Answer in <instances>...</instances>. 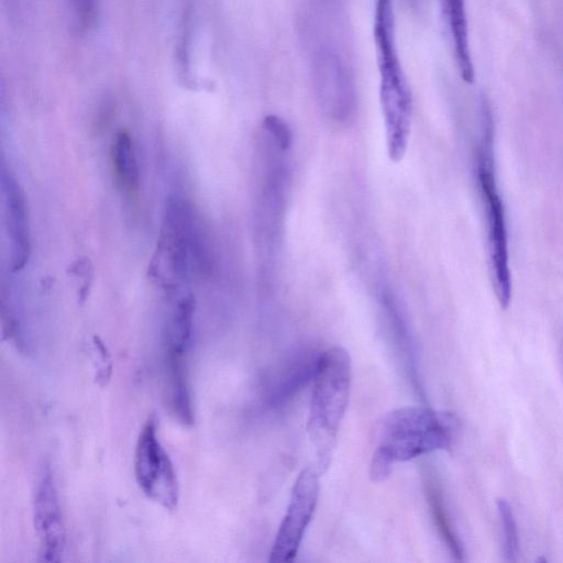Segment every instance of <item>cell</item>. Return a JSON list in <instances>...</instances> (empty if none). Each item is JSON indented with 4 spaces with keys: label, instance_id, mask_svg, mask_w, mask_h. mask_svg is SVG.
I'll return each instance as SVG.
<instances>
[{
    "label": "cell",
    "instance_id": "1",
    "mask_svg": "<svg viewBox=\"0 0 563 563\" xmlns=\"http://www.w3.org/2000/svg\"><path fill=\"white\" fill-rule=\"evenodd\" d=\"M456 422L453 415L426 407L408 406L390 411L378 429L369 477L375 482L385 481L396 463L437 450H449Z\"/></svg>",
    "mask_w": 563,
    "mask_h": 563
},
{
    "label": "cell",
    "instance_id": "2",
    "mask_svg": "<svg viewBox=\"0 0 563 563\" xmlns=\"http://www.w3.org/2000/svg\"><path fill=\"white\" fill-rule=\"evenodd\" d=\"M351 382L352 363L345 349L333 346L320 354L312 379L307 422L316 467L320 473L331 463L340 424L349 404Z\"/></svg>",
    "mask_w": 563,
    "mask_h": 563
},
{
    "label": "cell",
    "instance_id": "3",
    "mask_svg": "<svg viewBox=\"0 0 563 563\" xmlns=\"http://www.w3.org/2000/svg\"><path fill=\"white\" fill-rule=\"evenodd\" d=\"M476 177L483 202L486 231L488 269L497 301L507 309L511 301L506 212L498 191L494 156V121L490 107L483 103L482 128L476 150Z\"/></svg>",
    "mask_w": 563,
    "mask_h": 563
},
{
    "label": "cell",
    "instance_id": "4",
    "mask_svg": "<svg viewBox=\"0 0 563 563\" xmlns=\"http://www.w3.org/2000/svg\"><path fill=\"white\" fill-rule=\"evenodd\" d=\"M374 38L384 124L394 130L406 128L411 122L412 99L395 46L391 0H376Z\"/></svg>",
    "mask_w": 563,
    "mask_h": 563
},
{
    "label": "cell",
    "instance_id": "5",
    "mask_svg": "<svg viewBox=\"0 0 563 563\" xmlns=\"http://www.w3.org/2000/svg\"><path fill=\"white\" fill-rule=\"evenodd\" d=\"M134 474L141 490L167 510L179 499V485L173 463L157 437V422L150 416L140 432L134 454Z\"/></svg>",
    "mask_w": 563,
    "mask_h": 563
},
{
    "label": "cell",
    "instance_id": "6",
    "mask_svg": "<svg viewBox=\"0 0 563 563\" xmlns=\"http://www.w3.org/2000/svg\"><path fill=\"white\" fill-rule=\"evenodd\" d=\"M319 474L316 466H307L298 475L269 553L271 563L291 562L295 559L318 503Z\"/></svg>",
    "mask_w": 563,
    "mask_h": 563
},
{
    "label": "cell",
    "instance_id": "7",
    "mask_svg": "<svg viewBox=\"0 0 563 563\" xmlns=\"http://www.w3.org/2000/svg\"><path fill=\"white\" fill-rule=\"evenodd\" d=\"M320 354L314 349H298L274 365L264 380V405L277 409L292 400L313 379Z\"/></svg>",
    "mask_w": 563,
    "mask_h": 563
},
{
    "label": "cell",
    "instance_id": "8",
    "mask_svg": "<svg viewBox=\"0 0 563 563\" xmlns=\"http://www.w3.org/2000/svg\"><path fill=\"white\" fill-rule=\"evenodd\" d=\"M33 520L44 562H59L65 549V528L57 490L47 468L38 483L33 505Z\"/></svg>",
    "mask_w": 563,
    "mask_h": 563
},
{
    "label": "cell",
    "instance_id": "9",
    "mask_svg": "<svg viewBox=\"0 0 563 563\" xmlns=\"http://www.w3.org/2000/svg\"><path fill=\"white\" fill-rule=\"evenodd\" d=\"M7 201L8 232L11 242V271L22 269L31 254L30 231L24 195L10 175H2Z\"/></svg>",
    "mask_w": 563,
    "mask_h": 563
},
{
    "label": "cell",
    "instance_id": "10",
    "mask_svg": "<svg viewBox=\"0 0 563 563\" xmlns=\"http://www.w3.org/2000/svg\"><path fill=\"white\" fill-rule=\"evenodd\" d=\"M441 5L451 34L460 75L464 81L472 82L474 68L470 51L465 0H441Z\"/></svg>",
    "mask_w": 563,
    "mask_h": 563
},
{
    "label": "cell",
    "instance_id": "11",
    "mask_svg": "<svg viewBox=\"0 0 563 563\" xmlns=\"http://www.w3.org/2000/svg\"><path fill=\"white\" fill-rule=\"evenodd\" d=\"M194 310L195 302L190 295L181 297L176 302L167 324V364H186V355L192 335Z\"/></svg>",
    "mask_w": 563,
    "mask_h": 563
},
{
    "label": "cell",
    "instance_id": "12",
    "mask_svg": "<svg viewBox=\"0 0 563 563\" xmlns=\"http://www.w3.org/2000/svg\"><path fill=\"white\" fill-rule=\"evenodd\" d=\"M113 167L119 183L128 189H136L140 181L139 166L128 132L121 131L113 143Z\"/></svg>",
    "mask_w": 563,
    "mask_h": 563
},
{
    "label": "cell",
    "instance_id": "13",
    "mask_svg": "<svg viewBox=\"0 0 563 563\" xmlns=\"http://www.w3.org/2000/svg\"><path fill=\"white\" fill-rule=\"evenodd\" d=\"M497 509L504 534V555L507 561L515 562L518 555V533L516 520L509 503L504 498L497 499Z\"/></svg>",
    "mask_w": 563,
    "mask_h": 563
},
{
    "label": "cell",
    "instance_id": "14",
    "mask_svg": "<svg viewBox=\"0 0 563 563\" xmlns=\"http://www.w3.org/2000/svg\"><path fill=\"white\" fill-rule=\"evenodd\" d=\"M427 494L433 518L439 527V530L441 531V534L443 538H445V541L451 548L452 552L455 555H460L461 552L459 542L454 537L452 529L450 528L438 490L432 485H428Z\"/></svg>",
    "mask_w": 563,
    "mask_h": 563
},
{
    "label": "cell",
    "instance_id": "15",
    "mask_svg": "<svg viewBox=\"0 0 563 563\" xmlns=\"http://www.w3.org/2000/svg\"><path fill=\"white\" fill-rule=\"evenodd\" d=\"M98 0H68L76 23L81 29L90 27L97 14Z\"/></svg>",
    "mask_w": 563,
    "mask_h": 563
},
{
    "label": "cell",
    "instance_id": "16",
    "mask_svg": "<svg viewBox=\"0 0 563 563\" xmlns=\"http://www.w3.org/2000/svg\"><path fill=\"white\" fill-rule=\"evenodd\" d=\"M93 346L98 355L97 361H99L96 366V379L100 386H104L111 376V357L107 350V346L98 336L93 338Z\"/></svg>",
    "mask_w": 563,
    "mask_h": 563
}]
</instances>
